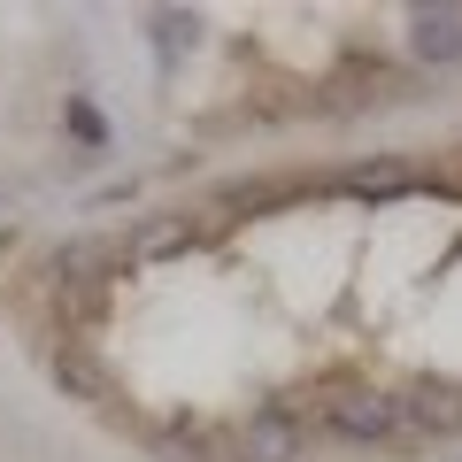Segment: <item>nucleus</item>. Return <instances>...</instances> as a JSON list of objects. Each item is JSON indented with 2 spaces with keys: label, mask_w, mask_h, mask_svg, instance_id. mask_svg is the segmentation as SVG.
<instances>
[{
  "label": "nucleus",
  "mask_w": 462,
  "mask_h": 462,
  "mask_svg": "<svg viewBox=\"0 0 462 462\" xmlns=\"http://www.w3.org/2000/svg\"><path fill=\"white\" fill-rule=\"evenodd\" d=\"M409 47H416V62H462V8H416Z\"/></svg>",
  "instance_id": "20e7f679"
},
{
  "label": "nucleus",
  "mask_w": 462,
  "mask_h": 462,
  "mask_svg": "<svg viewBox=\"0 0 462 462\" xmlns=\"http://www.w3.org/2000/svg\"><path fill=\"white\" fill-rule=\"evenodd\" d=\"M300 439H309V424L293 409H254L231 431V462H300Z\"/></svg>",
  "instance_id": "f03ea898"
},
{
  "label": "nucleus",
  "mask_w": 462,
  "mask_h": 462,
  "mask_svg": "<svg viewBox=\"0 0 462 462\" xmlns=\"http://www.w3.org/2000/svg\"><path fill=\"white\" fill-rule=\"evenodd\" d=\"M62 124L85 139V147H108V124H100V108H93L85 93H69V100H62Z\"/></svg>",
  "instance_id": "39448f33"
},
{
  "label": "nucleus",
  "mask_w": 462,
  "mask_h": 462,
  "mask_svg": "<svg viewBox=\"0 0 462 462\" xmlns=\"http://www.w3.org/2000/svg\"><path fill=\"white\" fill-rule=\"evenodd\" d=\"M185 247V224H139V254H170Z\"/></svg>",
  "instance_id": "423d86ee"
},
{
  "label": "nucleus",
  "mask_w": 462,
  "mask_h": 462,
  "mask_svg": "<svg viewBox=\"0 0 462 462\" xmlns=\"http://www.w3.org/2000/svg\"><path fill=\"white\" fill-rule=\"evenodd\" d=\"M324 424L339 431V439H363V447H393L401 439L393 393H331L324 401Z\"/></svg>",
  "instance_id": "f257e3e1"
},
{
  "label": "nucleus",
  "mask_w": 462,
  "mask_h": 462,
  "mask_svg": "<svg viewBox=\"0 0 462 462\" xmlns=\"http://www.w3.org/2000/svg\"><path fill=\"white\" fill-rule=\"evenodd\" d=\"M393 409H401V439H455L462 431L455 385H409V393H393Z\"/></svg>",
  "instance_id": "7ed1b4c3"
}]
</instances>
